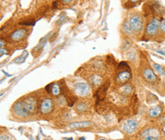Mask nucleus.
I'll list each match as a JSON object with an SVG mask.
<instances>
[{
  "instance_id": "f257e3e1",
  "label": "nucleus",
  "mask_w": 165,
  "mask_h": 140,
  "mask_svg": "<svg viewBox=\"0 0 165 140\" xmlns=\"http://www.w3.org/2000/svg\"><path fill=\"white\" fill-rule=\"evenodd\" d=\"M129 21L133 33L135 34H141L145 27V19L143 15L139 12L132 13L129 17Z\"/></svg>"
},
{
  "instance_id": "f03ea898",
  "label": "nucleus",
  "mask_w": 165,
  "mask_h": 140,
  "mask_svg": "<svg viewBox=\"0 0 165 140\" xmlns=\"http://www.w3.org/2000/svg\"><path fill=\"white\" fill-rule=\"evenodd\" d=\"M160 23L161 21L157 17H153L152 18H151L145 27V37L148 39L156 37L160 30Z\"/></svg>"
},
{
  "instance_id": "7ed1b4c3",
  "label": "nucleus",
  "mask_w": 165,
  "mask_h": 140,
  "mask_svg": "<svg viewBox=\"0 0 165 140\" xmlns=\"http://www.w3.org/2000/svg\"><path fill=\"white\" fill-rule=\"evenodd\" d=\"M74 92L80 97H88L91 94V88L87 82H77L74 85Z\"/></svg>"
},
{
  "instance_id": "20e7f679",
  "label": "nucleus",
  "mask_w": 165,
  "mask_h": 140,
  "mask_svg": "<svg viewBox=\"0 0 165 140\" xmlns=\"http://www.w3.org/2000/svg\"><path fill=\"white\" fill-rule=\"evenodd\" d=\"M146 12L148 14H155L157 15H161L164 13V8L160 4V2L155 1V0H151L149 2L146 4L145 6Z\"/></svg>"
},
{
  "instance_id": "39448f33",
  "label": "nucleus",
  "mask_w": 165,
  "mask_h": 140,
  "mask_svg": "<svg viewBox=\"0 0 165 140\" xmlns=\"http://www.w3.org/2000/svg\"><path fill=\"white\" fill-rule=\"evenodd\" d=\"M132 78V72L130 69L119 70V72L116 74L115 78V81L117 85H123L126 84Z\"/></svg>"
},
{
  "instance_id": "423d86ee",
  "label": "nucleus",
  "mask_w": 165,
  "mask_h": 140,
  "mask_svg": "<svg viewBox=\"0 0 165 140\" xmlns=\"http://www.w3.org/2000/svg\"><path fill=\"white\" fill-rule=\"evenodd\" d=\"M160 131L154 127L148 128L141 133V138L143 140H158L160 139Z\"/></svg>"
},
{
  "instance_id": "0eeeda50",
  "label": "nucleus",
  "mask_w": 165,
  "mask_h": 140,
  "mask_svg": "<svg viewBox=\"0 0 165 140\" xmlns=\"http://www.w3.org/2000/svg\"><path fill=\"white\" fill-rule=\"evenodd\" d=\"M21 103L24 105V107L26 108V110L30 113V114H34L36 112L37 105V101L34 97L30 96L26 97L23 101H21Z\"/></svg>"
},
{
  "instance_id": "6e6552de",
  "label": "nucleus",
  "mask_w": 165,
  "mask_h": 140,
  "mask_svg": "<svg viewBox=\"0 0 165 140\" xmlns=\"http://www.w3.org/2000/svg\"><path fill=\"white\" fill-rule=\"evenodd\" d=\"M142 78L145 81L149 83H155L158 81V76L155 73L154 70L150 67H146L143 69Z\"/></svg>"
},
{
  "instance_id": "1a4fd4ad",
  "label": "nucleus",
  "mask_w": 165,
  "mask_h": 140,
  "mask_svg": "<svg viewBox=\"0 0 165 140\" xmlns=\"http://www.w3.org/2000/svg\"><path fill=\"white\" fill-rule=\"evenodd\" d=\"M13 112L19 117H27L30 116V113L26 110V108L22 104L21 101H18L13 105Z\"/></svg>"
},
{
  "instance_id": "9d476101",
  "label": "nucleus",
  "mask_w": 165,
  "mask_h": 140,
  "mask_svg": "<svg viewBox=\"0 0 165 140\" xmlns=\"http://www.w3.org/2000/svg\"><path fill=\"white\" fill-rule=\"evenodd\" d=\"M53 109V101L51 98H45L40 103V111L43 114H50Z\"/></svg>"
},
{
  "instance_id": "9b49d317",
  "label": "nucleus",
  "mask_w": 165,
  "mask_h": 140,
  "mask_svg": "<svg viewBox=\"0 0 165 140\" xmlns=\"http://www.w3.org/2000/svg\"><path fill=\"white\" fill-rule=\"evenodd\" d=\"M46 91L54 97H58L62 93V86L59 82H53L46 86Z\"/></svg>"
},
{
  "instance_id": "f8f14e48",
  "label": "nucleus",
  "mask_w": 165,
  "mask_h": 140,
  "mask_svg": "<svg viewBox=\"0 0 165 140\" xmlns=\"http://www.w3.org/2000/svg\"><path fill=\"white\" fill-rule=\"evenodd\" d=\"M110 81H107L105 83H104L101 87H99L97 92H96V100H97L96 101H104L106 93L108 88H110Z\"/></svg>"
},
{
  "instance_id": "ddd939ff",
  "label": "nucleus",
  "mask_w": 165,
  "mask_h": 140,
  "mask_svg": "<svg viewBox=\"0 0 165 140\" xmlns=\"http://www.w3.org/2000/svg\"><path fill=\"white\" fill-rule=\"evenodd\" d=\"M139 123L135 120H129L123 126V130L127 134H132L138 128Z\"/></svg>"
},
{
  "instance_id": "4468645a",
  "label": "nucleus",
  "mask_w": 165,
  "mask_h": 140,
  "mask_svg": "<svg viewBox=\"0 0 165 140\" xmlns=\"http://www.w3.org/2000/svg\"><path fill=\"white\" fill-rule=\"evenodd\" d=\"M26 34H27V30L25 28H21L14 31L11 34L10 38L14 42H19L25 37Z\"/></svg>"
},
{
  "instance_id": "2eb2a0df",
  "label": "nucleus",
  "mask_w": 165,
  "mask_h": 140,
  "mask_svg": "<svg viewBox=\"0 0 165 140\" xmlns=\"http://www.w3.org/2000/svg\"><path fill=\"white\" fill-rule=\"evenodd\" d=\"M88 80H89V82L91 84V85L93 87V88H98L101 86V85L102 84V78L98 75H96V74H94V75H91V76H89L88 78Z\"/></svg>"
},
{
  "instance_id": "dca6fc26",
  "label": "nucleus",
  "mask_w": 165,
  "mask_h": 140,
  "mask_svg": "<svg viewBox=\"0 0 165 140\" xmlns=\"http://www.w3.org/2000/svg\"><path fill=\"white\" fill-rule=\"evenodd\" d=\"M162 111H163V108H162L161 106H160V105L155 106L154 107H152V108L149 109V110H148V116L151 118L158 117L162 114Z\"/></svg>"
},
{
  "instance_id": "f3484780",
  "label": "nucleus",
  "mask_w": 165,
  "mask_h": 140,
  "mask_svg": "<svg viewBox=\"0 0 165 140\" xmlns=\"http://www.w3.org/2000/svg\"><path fill=\"white\" fill-rule=\"evenodd\" d=\"M144 0H122V5L126 8H132L141 4Z\"/></svg>"
},
{
  "instance_id": "a211bd4d",
  "label": "nucleus",
  "mask_w": 165,
  "mask_h": 140,
  "mask_svg": "<svg viewBox=\"0 0 165 140\" xmlns=\"http://www.w3.org/2000/svg\"><path fill=\"white\" fill-rule=\"evenodd\" d=\"M133 87L130 84H125V85H122L119 88V91L122 94V95H125V96H129L131 95L133 93Z\"/></svg>"
},
{
  "instance_id": "6ab92c4d",
  "label": "nucleus",
  "mask_w": 165,
  "mask_h": 140,
  "mask_svg": "<svg viewBox=\"0 0 165 140\" xmlns=\"http://www.w3.org/2000/svg\"><path fill=\"white\" fill-rule=\"evenodd\" d=\"M122 29L126 34L127 35H132L133 34V31L131 27L129 21L128 20H125L123 21L122 24Z\"/></svg>"
},
{
  "instance_id": "aec40b11",
  "label": "nucleus",
  "mask_w": 165,
  "mask_h": 140,
  "mask_svg": "<svg viewBox=\"0 0 165 140\" xmlns=\"http://www.w3.org/2000/svg\"><path fill=\"white\" fill-rule=\"evenodd\" d=\"M91 125L90 122L88 121H81V122H75L72 123L70 124L69 127L71 129H75V128H83V127H89Z\"/></svg>"
},
{
  "instance_id": "412c9836",
  "label": "nucleus",
  "mask_w": 165,
  "mask_h": 140,
  "mask_svg": "<svg viewBox=\"0 0 165 140\" xmlns=\"http://www.w3.org/2000/svg\"><path fill=\"white\" fill-rule=\"evenodd\" d=\"M153 69H155V71L161 76H165V69L159 64L153 63L152 64Z\"/></svg>"
},
{
  "instance_id": "4be33fe9",
  "label": "nucleus",
  "mask_w": 165,
  "mask_h": 140,
  "mask_svg": "<svg viewBox=\"0 0 165 140\" xmlns=\"http://www.w3.org/2000/svg\"><path fill=\"white\" fill-rule=\"evenodd\" d=\"M87 108L88 105L83 102H80L76 105V110H78V112H85L87 110Z\"/></svg>"
},
{
  "instance_id": "5701e85b",
  "label": "nucleus",
  "mask_w": 165,
  "mask_h": 140,
  "mask_svg": "<svg viewBox=\"0 0 165 140\" xmlns=\"http://www.w3.org/2000/svg\"><path fill=\"white\" fill-rule=\"evenodd\" d=\"M160 31L161 34H165V18H163L160 23Z\"/></svg>"
},
{
  "instance_id": "b1692460",
  "label": "nucleus",
  "mask_w": 165,
  "mask_h": 140,
  "mask_svg": "<svg viewBox=\"0 0 165 140\" xmlns=\"http://www.w3.org/2000/svg\"><path fill=\"white\" fill-rule=\"evenodd\" d=\"M20 24H22V25L31 26V25H34V24H35V22H34V21H24V22H22V23H20Z\"/></svg>"
},
{
  "instance_id": "393cba45",
  "label": "nucleus",
  "mask_w": 165,
  "mask_h": 140,
  "mask_svg": "<svg viewBox=\"0 0 165 140\" xmlns=\"http://www.w3.org/2000/svg\"><path fill=\"white\" fill-rule=\"evenodd\" d=\"M75 0H62V2L63 4L65 5H70L71 3H72Z\"/></svg>"
},
{
  "instance_id": "a878e982",
  "label": "nucleus",
  "mask_w": 165,
  "mask_h": 140,
  "mask_svg": "<svg viewBox=\"0 0 165 140\" xmlns=\"http://www.w3.org/2000/svg\"><path fill=\"white\" fill-rule=\"evenodd\" d=\"M1 140H10V139H9L8 137H7V136H2Z\"/></svg>"
},
{
  "instance_id": "bb28decb",
  "label": "nucleus",
  "mask_w": 165,
  "mask_h": 140,
  "mask_svg": "<svg viewBox=\"0 0 165 140\" xmlns=\"http://www.w3.org/2000/svg\"><path fill=\"white\" fill-rule=\"evenodd\" d=\"M157 53H160V54H161V55H164V56H165V52H164V51H161V50H158V51H157Z\"/></svg>"
},
{
  "instance_id": "cd10ccee",
  "label": "nucleus",
  "mask_w": 165,
  "mask_h": 140,
  "mask_svg": "<svg viewBox=\"0 0 165 140\" xmlns=\"http://www.w3.org/2000/svg\"><path fill=\"white\" fill-rule=\"evenodd\" d=\"M0 45H1V48H3V40H1V44H0Z\"/></svg>"
},
{
  "instance_id": "c85d7f7f",
  "label": "nucleus",
  "mask_w": 165,
  "mask_h": 140,
  "mask_svg": "<svg viewBox=\"0 0 165 140\" xmlns=\"http://www.w3.org/2000/svg\"><path fill=\"white\" fill-rule=\"evenodd\" d=\"M78 140H85V138H83V137H81V138H80Z\"/></svg>"
},
{
  "instance_id": "c756f323",
  "label": "nucleus",
  "mask_w": 165,
  "mask_h": 140,
  "mask_svg": "<svg viewBox=\"0 0 165 140\" xmlns=\"http://www.w3.org/2000/svg\"><path fill=\"white\" fill-rule=\"evenodd\" d=\"M99 140H106V139H104V138H101V139H99Z\"/></svg>"
}]
</instances>
